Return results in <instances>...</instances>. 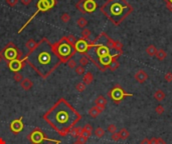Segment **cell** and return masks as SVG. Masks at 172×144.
<instances>
[{
	"instance_id": "6da1fadb",
	"label": "cell",
	"mask_w": 172,
	"mask_h": 144,
	"mask_svg": "<svg viewBox=\"0 0 172 144\" xmlns=\"http://www.w3.org/2000/svg\"><path fill=\"white\" fill-rule=\"evenodd\" d=\"M42 119L60 136H67L82 119V115L65 98H60L42 115Z\"/></svg>"
},
{
	"instance_id": "7a4b0ae2",
	"label": "cell",
	"mask_w": 172,
	"mask_h": 144,
	"mask_svg": "<svg viewBox=\"0 0 172 144\" xmlns=\"http://www.w3.org/2000/svg\"><path fill=\"white\" fill-rule=\"evenodd\" d=\"M24 59L44 79H46L62 64L54 44H52L46 38L40 40L36 47L27 53Z\"/></svg>"
},
{
	"instance_id": "3957f363",
	"label": "cell",
	"mask_w": 172,
	"mask_h": 144,
	"mask_svg": "<svg viewBox=\"0 0 172 144\" xmlns=\"http://www.w3.org/2000/svg\"><path fill=\"white\" fill-rule=\"evenodd\" d=\"M100 9L116 26L120 25L134 10L133 6L128 3L127 0H108Z\"/></svg>"
},
{
	"instance_id": "277c9868",
	"label": "cell",
	"mask_w": 172,
	"mask_h": 144,
	"mask_svg": "<svg viewBox=\"0 0 172 144\" xmlns=\"http://www.w3.org/2000/svg\"><path fill=\"white\" fill-rule=\"evenodd\" d=\"M54 46L57 56L62 60V63H67L75 54V47L69 43V41L65 39V37H62V39L59 40V42L54 43Z\"/></svg>"
},
{
	"instance_id": "5b68a950",
	"label": "cell",
	"mask_w": 172,
	"mask_h": 144,
	"mask_svg": "<svg viewBox=\"0 0 172 144\" xmlns=\"http://www.w3.org/2000/svg\"><path fill=\"white\" fill-rule=\"evenodd\" d=\"M27 138L31 141V143H35V144H40L44 142V141H49V142L57 143V144L60 143V140H54V139H50V138L46 137V135H45L44 133L42 132V130L38 127L35 128V129L27 136Z\"/></svg>"
},
{
	"instance_id": "8992f818",
	"label": "cell",
	"mask_w": 172,
	"mask_h": 144,
	"mask_svg": "<svg viewBox=\"0 0 172 144\" xmlns=\"http://www.w3.org/2000/svg\"><path fill=\"white\" fill-rule=\"evenodd\" d=\"M0 56L7 62L14 59H23L22 58V52L18 49V47H4L0 51Z\"/></svg>"
},
{
	"instance_id": "52a82bcc",
	"label": "cell",
	"mask_w": 172,
	"mask_h": 144,
	"mask_svg": "<svg viewBox=\"0 0 172 144\" xmlns=\"http://www.w3.org/2000/svg\"><path fill=\"white\" fill-rule=\"evenodd\" d=\"M108 95L110 96L116 103H119L124 97H126V96H132V94H128V93L124 92V90L122 89V87H121L120 85H116L115 87H113L112 89L108 92Z\"/></svg>"
},
{
	"instance_id": "ba28073f",
	"label": "cell",
	"mask_w": 172,
	"mask_h": 144,
	"mask_svg": "<svg viewBox=\"0 0 172 144\" xmlns=\"http://www.w3.org/2000/svg\"><path fill=\"white\" fill-rule=\"evenodd\" d=\"M50 8H49V4L46 3V1H45V0H39L38 2H37V10L36 11L34 12V14L32 15L31 17H30V18L27 20L26 21V23H25L23 26L21 27V28L19 29V31H18V33H21L22 32V30H23L25 27L27 26V25H28L29 23H30V21H31L32 19L34 18L35 16H36L37 14L39 13V12H45V11H47V10H49Z\"/></svg>"
},
{
	"instance_id": "9c48e42d",
	"label": "cell",
	"mask_w": 172,
	"mask_h": 144,
	"mask_svg": "<svg viewBox=\"0 0 172 144\" xmlns=\"http://www.w3.org/2000/svg\"><path fill=\"white\" fill-rule=\"evenodd\" d=\"M89 48H90L89 41L88 40L83 39V38L78 39L77 42H75V52H80V53H83V54H86V53H87Z\"/></svg>"
},
{
	"instance_id": "30bf717a",
	"label": "cell",
	"mask_w": 172,
	"mask_h": 144,
	"mask_svg": "<svg viewBox=\"0 0 172 144\" xmlns=\"http://www.w3.org/2000/svg\"><path fill=\"white\" fill-rule=\"evenodd\" d=\"M25 59H14V60H11V61L8 62V64H7V66L11 71L13 72H18L20 69H21L22 67L25 65Z\"/></svg>"
},
{
	"instance_id": "8fae6325",
	"label": "cell",
	"mask_w": 172,
	"mask_h": 144,
	"mask_svg": "<svg viewBox=\"0 0 172 144\" xmlns=\"http://www.w3.org/2000/svg\"><path fill=\"white\" fill-rule=\"evenodd\" d=\"M23 129V122H22V117L18 119H14L10 123V130L14 133V134H18Z\"/></svg>"
},
{
	"instance_id": "7c38bea8",
	"label": "cell",
	"mask_w": 172,
	"mask_h": 144,
	"mask_svg": "<svg viewBox=\"0 0 172 144\" xmlns=\"http://www.w3.org/2000/svg\"><path fill=\"white\" fill-rule=\"evenodd\" d=\"M134 78H135V80L138 83H140V84H143V83H145L146 81H147L148 74L146 73L145 70L141 69V70H138V71L135 73V75H134Z\"/></svg>"
},
{
	"instance_id": "4fadbf2b",
	"label": "cell",
	"mask_w": 172,
	"mask_h": 144,
	"mask_svg": "<svg viewBox=\"0 0 172 144\" xmlns=\"http://www.w3.org/2000/svg\"><path fill=\"white\" fill-rule=\"evenodd\" d=\"M84 9L86 13H92L97 9V3L95 2V0H85Z\"/></svg>"
},
{
	"instance_id": "5bb4252c",
	"label": "cell",
	"mask_w": 172,
	"mask_h": 144,
	"mask_svg": "<svg viewBox=\"0 0 172 144\" xmlns=\"http://www.w3.org/2000/svg\"><path fill=\"white\" fill-rule=\"evenodd\" d=\"M107 98L103 95H99L97 98L95 99V105L98 106V107L102 108L103 110H105L106 105H107Z\"/></svg>"
},
{
	"instance_id": "9a60e30c",
	"label": "cell",
	"mask_w": 172,
	"mask_h": 144,
	"mask_svg": "<svg viewBox=\"0 0 172 144\" xmlns=\"http://www.w3.org/2000/svg\"><path fill=\"white\" fill-rule=\"evenodd\" d=\"M20 87L24 90V91H28L33 87V82L29 79V78H23L21 82H20Z\"/></svg>"
},
{
	"instance_id": "2e32d148",
	"label": "cell",
	"mask_w": 172,
	"mask_h": 144,
	"mask_svg": "<svg viewBox=\"0 0 172 144\" xmlns=\"http://www.w3.org/2000/svg\"><path fill=\"white\" fill-rule=\"evenodd\" d=\"M92 134H93V126L91 124H89V123H87V124L82 128V134L81 135L89 139V137H91Z\"/></svg>"
},
{
	"instance_id": "e0dca14e",
	"label": "cell",
	"mask_w": 172,
	"mask_h": 144,
	"mask_svg": "<svg viewBox=\"0 0 172 144\" xmlns=\"http://www.w3.org/2000/svg\"><path fill=\"white\" fill-rule=\"evenodd\" d=\"M103 111L104 110L102 109V108H100V107H98V106L95 105V106H93L92 108H90V110H89V115L93 118H96V117H98Z\"/></svg>"
},
{
	"instance_id": "ac0fdd59",
	"label": "cell",
	"mask_w": 172,
	"mask_h": 144,
	"mask_svg": "<svg viewBox=\"0 0 172 144\" xmlns=\"http://www.w3.org/2000/svg\"><path fill=\"white\" fill-rule=\"evenodd\" d=\"M153 96H154V99L157 100L158 102H161V101H163L164 99H165V97H166L165 93H164L163 90H161V89L156 90V91L154 92Z\"/></svg>"
},
{
	"instance_id": "d6986e66",
	"label": "cell",
	"mask_w": 172,
	"mask_h": 144,
	"mask_svg": "<svg viewBox=\"0 0 172 144\" xmlns=\"http://www.w3.org/2000/svg\"><path fill=\"white\" fill-rule=\"evenodd\" d=\"M93 81H94V75L92 74V72H86L84 74V77H83V82L86 85H90L92 84Z\"/></svg>"
},
{
	"instance_id": "ffe728a7",
	"label": "cell",
	"mask_w": 172,
	"mask_h": 144,
	"mask_svg": "<svg viewBox=\"0 0 172 144\" xmlns=\"http://www.w3.org/2000/svg\"><path fill=\"white\" fill-rule=\"evenodd\" d=\"M157 48H156L155 45L151 44L149 45V46H147V48H146V53H147V55H149V56L151 57H155L156 53H157Z\"/></svg>"
},
{
	"instance_id": "44dd1931",
	"label": "cell",
	"mask_w": 172,
	"mask_h": 144,
	"mask_svg": "<svg viewBox=\"0 0 172 144\" xmlns=\"http://www.w3.org/2000/svg\"><path fill=\"white\" fill-rule=\"evenodd\" d=\"M37 43H38V42H36L34 39H29V40H27L26 43H25V47L28 49V52H30V51H32L35 47H36Z\"/></svg>"
},
{
	"instance_id": "7402d4cb",
	"label": "cell",
	"mask_w": 172,
	"mask_h": 144,
	"mask_svg": "<svg viewBox=\"0 0 172 144\" xmlns=\"http://www.w3.org/2000/svg\"><path fill=\"white\" fill-rule=\"evenodd\" d=\"M155 57L157 58L159 61H162V60H164L166 57H167V53H166L165 50H163V49H158Z\"/></svg>"
},
{
	"instance_id": "603a6c76",
	"label": "cell",
	"mask_w": 172,
	"mask_h": 144,
	"mask_svg": "<svg viewBox=\"0 0 172 144\" xmlns=\"http://www.w3.org/2000/svg\"><path fill=\"white\" fill-rule=\"evenodd\" d=\"M119 134H120V139L121 140H127L130 136V133L129 131L126 129V128H122L120 131H119Z\"/></svg>"
},
{
	"instance_id": "cb8c5ba5",
	"label": "cell",
	"mask_w": 172,
	"mask_h": 144,
	"mask_svg": "<svg viewBox=\"0 0 172 144\" xmlns=\"http://www.w3.org/2000/svg\"><path fill=\"white\" fill-rule=\"evenodd\" d=\"M77 25H78V27L84 29L88 25V20L86 19L85 17H80V18L77 20Z\"/></svg>"
},
{
	"instance_id": "d4e9b609",
	"label": "cell",
	"mask_w": 172,
	"mask_h": 144,
	"mask_svg": "<svg viewBox=\"0 0 172 144\" xmlns=\"http://www.w3.org/2000/svg\"><path fill=\"white\" fill-rule=\"evenodd\" d=\"M82 128L83 127H74L72 130H70V134H72L73 137L75 138H78L79 136H81V134H82Z\"/></svg>"
},
{
	"instance_id": "484cf974",
	"label": "cell",
	"mask_w": 172,
	"mask_h": 144,
	"mask_svg": "<svg viewBox=\"0 0 172 144\" xmlns=\"http://www.w3.org/2000/svg\"><path fill=\"white\" fill-rule=\"evenodd\" d=\"M119 66H120V63L117 61V58H115V59H113V61L110 63V65L108 66V68L111 70V71H115V70L118 69Z\"/></svg>"
},
{
	"instance_id": "4316f807",
	"label": "cell",
	"mask_w": 172,
	"mask_h": 144,
	"mask_svg": "<svg viewBox=\"0 0 172 144\" xmlns=\"http://www.w3.org/2000/svg\"><path fill=\"white\" fill-rule=\"evenodd\" d=\"M86 88H87V85H86L83 81L78 82L77 84H75V90H77L78 92H84L86 90Z\"/></svg>"
},
{
	"instance_id": "83f0119b",
	"label": "cell",
	"mask_w": 172,
	"mask_h": 144,
	"mask_svg": "<svg viewBox=\"0 0 172 144\" xmlns=\"http://www.w3.org/2000/svg\"><path fill=\"white\" fill-rule=\"evenodd\" d=\"M94 133H95V136H97L98 138H102L105 135V130L102 127H97L94 131Z\"/></svg>"
},
{
	"instance_id": "f1b7e54d",
	"label": "cell",
	"mask_w": 172,
	"mask_h": 144,
	"mask_svg": "<svg viewBox=\"0 0 172 144\" xmlns=\"http://www.w3.org/2000/svg\"><path fill=\"white\" fill-rule=\"evenodd\" d=\"M91 34H92V32H91L90 29L88 28H84L82 31V38L85 39V40H88L89 38H90Z\"/></svg>"
},
{
	"instance_id": "f546056e",
	"label": "cell",
	"mask_w": 172,
	"mask_h": 144,
	"mask_svg": "<svg viewBox=\"0 0 172 144\" xmlns=\"http://www.w3.org/2000/svg\"><path fill=\"white\" fill-rule=\"evenodd\" d=\"M79 64L81 65V66H86V65L89 64V58L88 56H86V55H83L82 57H80L79 59Z\"/></svg>"
},
{
	"instance_id": "4dcf8cb0",
	"label": "cell",
	"mask_w": 172,
	"mask_h": 144,
	"mask_svg": "<svg viewBox=\"0 0 172 144\" xmlns=\"http://www.w3.org/2000/svg\"><path fill=\"white\" fill-rule=\"evenodd\" d=\"M75 72L77 73V75H79V76H81V75H84L86 73L85 67L81 66V65H78V66L75 68Z\"/></svg>"
},
{
	"instance_id": "1f68e13d",
	"label": "cell",
	"mask_w": 172,
	"mask_h": 144,
	"mask_svg": "<svg viewBox=\"0 0 172 144\" xmlns=\"http://www.w3.org/2000/svg\"><path fill=\"white\" fill-rule=\"evenodd\" d=\"M84 2L85 0H80L79 2H78L77 4H75V7H77V9L79 10V11H81L82 13H86L85 9H84Z\"/></svg>"
},
{
	"instance_id": "d6a6232c",
	"label": "cell",
	"mask_w": 172,
	"mask_h": 144,
	"mask_svg": "<svg viewBox=\"0 0 172 144\" xmlns=\"http://www.w3.org/2000/svg\"><path fill=\"white\" fill-rule=\"evenodd\" d=\"M65 39L67 40V41H69V43L70 44V45H73V46L75 47V42H77V38H75V37L74 36V35H69V36H65Z\"/></svg>"
},
{
	"instance_id": "836d02e7",
	"label": "cell",
	"mask_w": 172,
	"mask_h": 144,
	"mask_svg": "<svg viewBox=\"0 0 172 144\" xmlns=\"http://www.w3.org/2000/svg\"><path fill=\"white\" fill-rule=\"evenodd\" d=\"M13 79L15 82H21L23 80V76H22L21 73L19 72H14V75H13Z\"/></svg>"
},
{
	"instance_id": "e575fe53",
	"label": "cell",
	"mask_w": 172,
	"mask_h": 144,
	"mask_svg": "<svg viewBox=\"0 0 172 144\" xmlns=\"http://www.w3.org/2000/svg\"><path fill=\"white\" fill-rule=\"evenodd\" d=\"M60 20H62L64 23H69L70 20V16L69 13H64L62 14V16H60Z\"/></svg>"
},
{
	"instance_id": "d590c367",
	"label": "cell",
	"mask_w": 172,
	"mask_h": 144,
	"mask_svg": "<svg viewBox=\"0 0 172 144\" xmlns=\"http://www.w3.org/2000/svg\"><path fill=\"white\" fill-rule=\"evenodd\" d=\"M107 131L108 132H110L111 134H113V133L117 132V126L115 124H109L107 126Z\"/></svg>"
},
{
	"instance_id": "8d00e7d4",
	"label": "cell",
	"mask_w": 172,
	"mask_h": 144,
	"mask_svg": "<svg viewBox=\"0 0 172 144\" xmlns=\"http://www.w3.org/2000/svg\"><path fill=\"white\" fill-rule=\"evenodd\" d=\"M155 112L157 113L158 115H162L164 112H165V108L163 107V105H157L155 108Z\"/></svg>"
},
{
	"instance_id": "74e56055",
	"label": "cell",
	"mask_w": 172,
	"mask_h": 144,
	"mask_svg": "<svg viewBox=\"0 0 172 144\" xmlns=\"http://www.w3.org/2000/svg\"><path fill=\"white\" fill-rule=\"evenodd\" d=\"M67 63V66H69L70 69H75V68L78 66L77 61H75V59H73V58H72V59H70Z\"/></svg>"
},
{
	"instance_id": "f35d334b",
	"label": "cell",
	"mask_w": 172,
	"mask_h": 144,
	"mask_svg": "<svg viewBox=\"0 0 172 144\" xmlns=\"http://www.w3.org/2000/svg\"><path fill=\"white\" fill-rule=\"evenodd\" d=\"M164 80L166 82H172V72H167L164 75Z\"/></svg>"
},
{
	"instance_id": "ab89813d",
	"label": "cell",
	"mask_w": 172,
	"mask_h": 144,
	"mask_svg": "<svg viewBox=\"0 0 172 144\" xmlns=\"http://www.w3.org/2000/svg\"><path fill=\"white\" fill-rule=\"evenodd\" d=\"M111 139H112L113 141H115V142H117V141L121 140V139H120V134H119V132L113 133L112 136H111Z\"/></svg>"
},
{
	"instance_id": "60d3db41",
	"label": "cell",
	"mask_w": 172,
	"mask_h": 144,
	"mask_svg": "<svg viewBox=\"0 0 172 144\" xmlns=\"http://www.w3.org/2000/svg\"><path fill=\"white\" fill-rule=\"evenodd\" d=\"M77 141L79 142L80 144H86L87 143V141H88V138H86V137H84V136H79V137L77 138Z\"/></svg>"
},
{
	"instance_id": "b9f144b4",
	"label": "cell",
	"mask_w": 172,
	"mask_h": 144,
	"mask_svg": "<svg viewBox=\"0 0 172 144\" xmlns=\"http://www.w3.org/2000/svg\"><path fill=\"white\" fill-rule=\"evenodd\" d=\"M19 0H6V3L7 5H9L10 7H14L15 5L18 3Z\"/></svg>"
},
{
	"instance_id": "7bdbcfd3",
	"label": "cell",
	"mask_w": 172,
	"mask_h": 144,
	"mask_svg": "<svg viewBox=\"0 0 172 144\" xmlns=\"http://www.w3.org/2000/svg\"><path fill=\"white\" fill-rule=\"evenodd\" d=\"M46 1V3L49 4V8L52 9V7L55 5V0H45Z\"/></svg>"
},
{
	"instance_id": "ee69618b",
	"label": "cell",
	"mask_w": 172,
	"mask_h": 144,
	"mask_svg": "<svg viewBox=\"0 0 172 144\" xmlns=\"http://www.w3.org/2000/svg\"><path fill=\"white\" fill-rule=\"evenodd\" d=\"M20 2H21L24 6H28V5L31 3V0H20Z\"/></svg>"
},
{
	"instance_id": "f6af8a7d",
	"label": "cell",
	"mask_w": 172,
	"mask_h": 144,
	"mask_svg": "<svg viewBox=\"0 0 172 144\" xmlns=\"http://www.w3.org/2000/svg\"><path fill=\"white\" fill-rule=\"evenodd\" d=\"M140 144H150V139H148V138H144L143 140L140 141Z\"/></svg>"
},
{
	"instance_id": "bcb514c9",
	"label": "cell",
	"mask_w": 172,
	"mask_h": 144,
	"mask_svg": "<svg viewBox=\"0 0 172 144\" xmlns=\"http://www.w3.org/2000/svg\"><path fill=\"white\" fill-rule=\"evenodd\" d=\"M157 144H166L165 140L163 139V138H157Z\"/></svg>"
},
{
	"instance_id": "7dc6e473",
	"label": "cell",
	"mask_w": 172,
	"mask_h": 144,
	"mask_svg": "<svg viewBox=\"0 0 172 144\" xmlns=\"http://www.w3.org/2000/svg\"><path fill=\"white\" fill-rule=\"evenodd\" d=\"M150 144H157V138L156 137L150 138Z\"/></svg>"
},
{
	"instance_id": "c3c4849f",
	"label": "cell",
	"mask_w": 172,
	"mask_h": 144,
	"mask_svg": "<svg viewBox=\"0 0 172 144\" xmlns=\"http://www.w3.org/2000/svg\"><path fill=\"white\" fill-rule=\"evenodd\" d=\"M166 8H167L169 11L172 12V3H168V2H166Z\"/></svg>"
},
{
	"instance_id": "681fc988",
	"label": "cell",
	"mask_w": 172,
	"mask_h": 144,
	"mask_svg": "<svg viewBox=\"0 0 172 144\" xmlns=\"http://www.w3.org/2000/svg\"><path fill=\"white\" fill-rule=\"evenodd\" d=\"M0 144H6L5 140L3 139V138H1V137H0Z\"/></svg>"
},
{
	"instance_id": "f907efd6",
	"label": "cell",
	"mask_w": 172,
	"mask_h": 144,
	"mask_svg": "<svg viewBox=\"0 0 172 144\" xmlns=\"http://www.w3.org/2000/svg\"><path fill=\"white\" fill-rule=\"evenodd\" d=\"M165 1V3L166 2H168V3H172V0H164Z\"/></svg>"
},
{
	"instance_id": "816d5d0a",
	"label": "cell",
	"mask_w": 172,
	"mask_h": 144,
	"mask_svg": "<svg viewBox=\"0 0 172 144\" xmlns=\"http://www.w3.org/2000/svg\"><path fill=\"white\" fill-rule=\"evenodd\" d=\"M73 144H80V143H79V142H78V141H77V140H75V142H73Z\"/></svg>"
},
{
	"instance_id": "f5cc1de1",
	"label": "cell",
	"mask_w": 172,
	"mask_h": 144,
	"mask_svg": "<svg viewBox=\"0 0 172 144\" xmlns=\"http://www.w3.org/2000/svg\"><path fill=\"white\" fill-rule=\"evenodd\" d=\"M1 59H2V57H1V56H0V62H1Z\"/></svg>"
},
{
	"instance_id": "db71d44e",
	"label": "cell",
	"mask_w": 172,
	"mask_h": 144,
	"mask_svg": "<svg viewBox=\"0 0 172 144\" xmlns=\"http://www.w3.org/2000/svg\"><path fill=\"white\" fill-rule=\"evenodd\" d=\"M31 144H35V143H31Z\"/></svg>"
},
{
	"instance_id": "11a10c76",
	"label": "cell",
	"mask_w": 172,
	"mask_h": 144,
	"mask_svg": "<svg viewBox=\"0 0 172 144\" xmlns=\"http://www.w3.org/2000/svg\"><path fill=\"white\" fill-rule=\"evenodd\" d=\"M54 144H57V143H54Z\"/></svg>"
}]
</instances>
